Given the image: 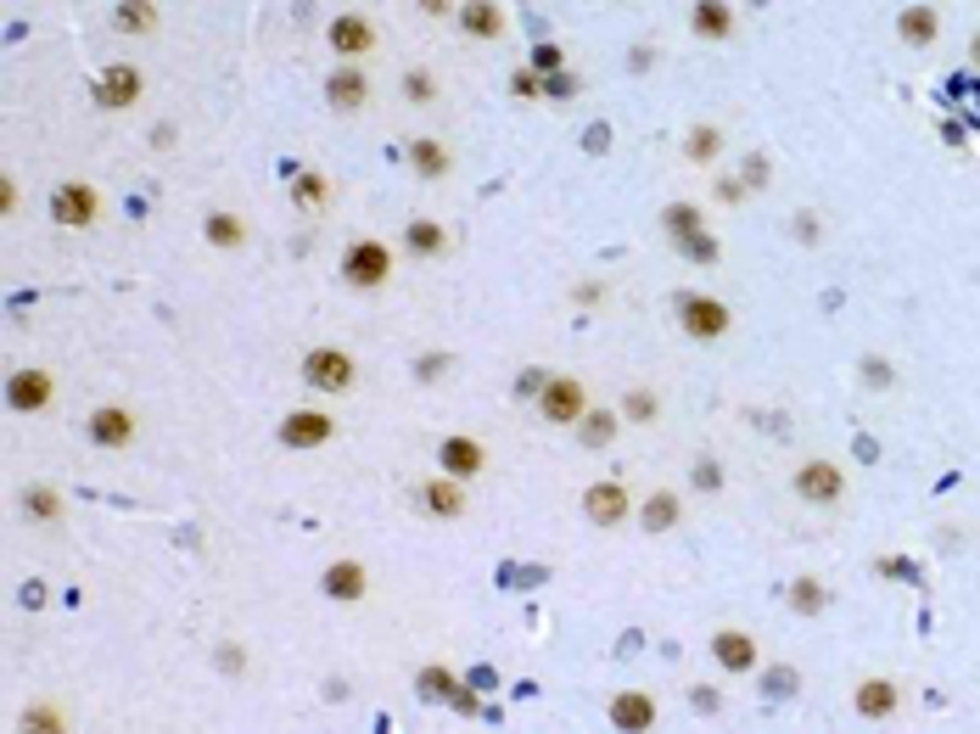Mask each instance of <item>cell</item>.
<instances>
[{
	"label": "cell",
	"instance_id": "25",
	"mask_svg": "<svg viewBox=\"0 0 980 734\" xmlns=\"http://www.w3.org/2000/svg\"><path fill=\"white\" fill-rule=\"evenodd\" d=\"M202 236H208V247H219V252H241L252 230H247V219H241V214H230V208H225V214H208Z\"/></svg>",
	"mask_w": 980,
	"mask_h": 734
},
{
	"label": "cell",
	"instance_id": "4",
	"mask_svg": "<svg viewBox=\"0 0 980 734\" xmlns=\"http://www.w3.org/2000/svg\"><path fill=\"white\" fill-rule=\"evenodd\" d=\"M51 219L62 230H91L102 219V192L91 186V179H62V186L51 192Z\"/></svg>",
	"mask_w": 980,
	"mask_h": 734
},
{
	"label": "cell",
	"instance_id": "11",
	"mask_svg": "<svg viewBox=\"0 0 980 734\" xmlns=\"http://www.w3.org/2000/svg\"><path fill=\"white\" fill-rule=\"evenodd\" d=\"M84 432H91V443H96V448H113V454H118V448H129V443H135L140 421H135V410H129V404H96V410H91V426H84Z\"/></svg>",
	"mask_w": 980,
	"mask_h": 734
},
{
	"label": "cell",
	"instance_id": "20",
	"mask_svg": "<svg viewBox=\"0 0 980 734\" xmlns=\"http://www.w3.org/2000/svg\"><path fill=\"white\" fill-rule=\"evenodd\" d=\"M897 34H903V45L925 51V45L941 40V12L930 7V0H914V7H903V18H897Z\"/></svg>",
	"mask_w": 980,
	"mask_h": 734
},
{
	"label": "cell",
	"instance_id": "18",
	"mask_svg": "<svg viewBox=\"0 0 980 734\" xmlns=\"http://www.w3.org/2000/svg\"><path fill=\"white\" fill-rule=\"evenodd\" d=\"M852 706H857V717H868V723H890V717L903 712V690L890 684V679H863L857 695H852Z\"/></svg>",
	"mask_w": 980,
	"mask_h": 734
},
{
	"label": "cell",
	"instance_id": "27",
	"mask_svg": "<svg viewBox=\"0 0 980 734\" xmlns=\"http://www.w3.org/2000/svg\"><path fill=\"white\" fill-rule=\"evenodd\" d=\"M661 225H667V236H673V247H684V241H695L700 230H711V225H706V214H700L695 203H667V214H661Z\"/></svg>",
	"mask_w": 980,
	"mask_h": 734
},
{
	"label": "cell",
	"instance_id": "17",
	"mask_svg": "<svg viewBox=\"0 0 980 734\" xmlns=\"http://www.w3.org/2000/svg\"><path fill=\"white\" fill-rule=\"evenodd\" d=\"M320 589H325L331 600L353 606V600L371 595V567H365V561H331V567L320 572Z\"/></svg>",
	"mask_w": 980,
	"mask_h": 734
},
{
	"label": "cell",
	"instance_id": "28",
	"mask_svg": "<svg viewBox=\"0 0 980 734\" xmlns=\"http://www.w3.org/2000/svg\"><path fill=\"white\" fill-rule=\"evenodd\" d=\"M718 152H723V130H718V124H695V130L684 135V157L700 163V168L718 163Z\"/></svg>",
	"mask_w": 980,
	"mask_h": 734
},
{
	"label": "cell",
	"instance_id": "5",
	"mask_svg": "<svg viewBox=\"0 0 980 734\" xmlns=\"http://www.w3.org/2000/svg\"><path fill=\"white\" fill-rule=\"evenodd\" d=\"M539 415L550 426H577L588 415V387L577 376H544L539 382Z\"/></svg>",
	"mask_w": 980,
	"mask_h": 734
},
{
	"label": "cell",
	"instance_id": "41",
	"mask_svg": "<svg viewBox=\"0 0 980 734\" xmlns=\"http://www.w3.org/2000/svg\"><path fill=\"white\" fill-rule=\"evenodd\" d=\"M420 18H455L460 12V0H415Z\"/></svg>",
	"mask_w": 980,
	"mask_h": 734
},
{
	"label": "cell",
	"instance_id": "42",
	"mask_svg": "<svg viewBox=\"0 0 980 734\" xmlns=\"http://www.w3.org/2000/svg\"><path fill=\"white\" fill-rule=\"evenodd\" d=\"M29 728H62V717H56V706H29V717H23Z\"/></svg>",
	"mask_w": 980,
	"mask_h": 734
},
{
	"label": "cell",
	"instance_id": "24",
	"mask_svg": "<svg viewBox=\"0 0 980 734\" xmlns=\"http://www.w3.org/2000/svg\"><path fill=\"white\" fill-rule=\"evenodd\" d=\"M611 723L639 734V728H650V723H656V701H650V695H639V690H622V695L611 701Z\"/></svg>",
	"mask_w": 980,
	"mask_h": 734
},
{
	"label": "cell",
	"instance_id": "37",
	"mask_svg": "<svg viewBox=\"0 0 980 734\" xmlns=\"http://www.w3.org/2000/svg\"><path fill=\"white\" fill-rule=\"evenodd\" d=\"M510 90H515V96H521V102H532V96H544V73H532V68H515V73H510Z\"/></svg>",
	"mask_w": 980,
	"mask_h": 734
},
{
	"label": "cell",
	"instance_id": "40",
	"mask_svg": "<svg viewBox=\"0 0 980 734\" xmlns=\"http://www.w3.org/2000/svg\"><path fill=\"white\" fill-rule=\"evenodd\" d=\"M544 96H555V102H566V96H577V79H572L566 68H561V73H550V79H544Z\"/></svg>",
	"mask_w": 980,
	"mask_h": 734
},
{
	"label": "cell",
	"instance_id": "19",
	"mask_svg": "<svg viewBox=\"0 0 980 734\" xmlns=\"http://www.w3.org/2000/svg\"><path fill=\"white\" fill-rule=\"evenodd\" d=\"M455 23H460V34H466V40H499L510 18H504L499 0H460Z\"/></svg>",
	"mask_w": 980,
	"mask_h": 734
},
{
	"label": "cell",
	"instance_id": "26",
	"mask_svg": "<svg viewBox=\"0 0 980 734\" xmlns=\"http://www.w3.org/2000/svg\"><path fill=\"white\" fill-rule=\"evenodd\" d=\"M678 521H684V499H678V494H667V488H661V494H650V499H645V516H639V527H645L650 538L673 533Z\"/></svg>",
	"mask_w": 980,
	"mask_h": 734
},
{
	"label": "cell",
	"instance_id": "39",
	"mask_svg": "<svg viewBox=\"0 0 980 734\" xmlns=\"http://www.w3.org/2000/svg\"><path fill=\"white\" fill-rule=\"evenodd\" d=\"M695 488L718 494V488H723V466H718V461H695Z\"/></svg>",
	"mask_w": 980,
	"mask_h": 734
},
{
	"label": "cell",
	"instance_id": "36",
	"mask_svg": "<svg viewBox=\"0 0 980 734\" xmlns=\"http://www.w3.org/2000/svg\"><path fill=\"white\" fill-rule=\"evenodd\" d=\"M404 96H409L415 107H426V102L437 96V84H431V73H426V68H415V73H404Z\"/></svg>",
	"mask_w": 980,
	"mask_h": 734
},
{
	"label": "cell",
	"instance_id": "23",
	"mask_svg": "<svg viewBox=\"0 0 980 734\" xmlns=\"http://www.w3.org/2000/svg\"><path fill=\"white\" fill-rule=\"evenodd\" d=\"M404 252L409 258H442L449 252V230H442L437 219H409L404 225Z\"/></svg>",
	"mask_w": 980,
	"mask_h": 734
},
{
	"label": "cell",
	"instance_id": "6",
	"mask_svg": "<svg viewBox=\"0 0 980 734\" xmlns=\"http://www.w3.org/2000/svg\"><path fill=\"white\" fill-rule=\"evenodd\" d=\"M275 437H281V448H325L331 437H336V415L331 410H320V404H303V410H286L281 415V426H275Z\"/></svg>",
	"mask_w": 980,
	"mask_h": 734
},
{
	"label": "cell",
	"instance_id": "16",
	"mask_svg": "<svg viewBox=\"0 0 980 734\" xmlns=\"http://www.w3.org/2000/svg\"><path fill=\"white\" fill-rule=\"evenodd\" d=\"M711 662H718L723 673H757V639L746 628L711 633Z\"/></svg>",
	"mask_w": 980,
	"mask_h": 734
},
{
	"label": "cell",
	"instance_id": "13",
	"mask_svg": "<svg viewBox=\"0 0 980 734\" xmlns=\"http://www.w3.org/2000/svg\"><path fill=\"white\" fill-rule=\"evenodd\" d=\"M437 466L449 472V477H460V483H471V477L488 472V448H482L477 437L455 432V437H442V443H437Z\"/></svg>",
	"mask_w": 980,
	"mask_h": 734
},
{
	"label": "cell",
	"instance_id": "21",
	"mask_svg": "<svg viewBox=\"0 0 980 734\" xmlns=\"http://www.w3.org/2000/svg\"><path fill=\"white\" fill-rule=\"evenodd\" d=\"M409 168L437 186V179H449V174H455V152L442 146L437 135H415V141H409Z\"/></svg>",
	"mask_w": 980,
	"mask_h": 734
},
{
	"label": "cell",
	"instance_id": "38",
	"mask_svg": "<svg viewBox=\"0 0 980 734\" xmlns=\"http://www.w3.org/2000/svg\"><path fill=\"white\" fill-rule=\"evenodd\" d=\"M561 68H566V51H561V45H539V51H532V73L550 79V73H561Z\"/></svg>",
	"mask_w": 980,
	"mask_h": 734
},
{
	"label": "cell",
	"instance_id": "15",
	"mask_svg": "<svg viewBox=\"0 0 980 734\" xmlns=\"http://www.w3.org/2000/svg\"><path fill=\"white\" fill-rule=\"evenodd\" d=\"M325 102H331L336 113H359V107L371 102V73L353 68V62H342V68L325 79Z\"/></svg>",
	"mask_w": 980,
	"mask_h": 734
},
{
	"label": "cell",
	"instance_id": "2",
	"mask_svg": "<svg viewBox=\"0 0 980 734\" xmlns=\"http://www.w3.org/2000/svg\"><path fill=\"white\" fill-rule=\"evenodd\" d=\"M303 382L314 387V393H353L359 387V364H353V353L347 348H309L303 353Z\"/></svg>",
	"mask_w": 980,
	"mask_h": 734
},
{
	"label": "cell",
	"instance_id": "34",
	"mask_svg": "<svg viewBox=\"0 0 980 734\" xmlns=\"http://www.w3.org/2000/svg\"><path fill=\"white\" fill-rule=\"evenodd\" d=\"M292 197H298V208H325V197H331V186H325V174H303Z\"/></svg>",
	"mask_w": 980,
	"mask_h": 734
},
{
	"label": "cell",
	"instance_id": "43",
	"mask_svg": "<svg viewBox=\"0 0 980 734\" xmlns=\"http://www.w3.org/2000/svg\"><path fill=\"white\" fill-rule=\"evenodd\" d=\"M12 208H18V179L7 174V179H0V214H12Z\"/></svg>",
	"mask_w": 980,
	"mask_h": 734
},
{
	"label": "cell",
	"instance_id": "33",
	"mask_svg": "<svg viewBox=\"0 0 980 734\" xmlns=\"http://www.w3.org/2000/svg\"><path fill=\"white\" fill-rule=\"evenodd\" d=\"M790 606H795V611H807V617H819V611L830 606V595H824L819 578H801V583L790 589Z\"/></svg>",
	"mask_w": 980,
	"mask_h": 734
},
{
	"label": "cell",
	"instance_id": "9",
	"mask_svg": "<svg viewBox=\"0 0 980 734\" xmlns=\"http://www.w3.org/2000/svg\"><path fill=\"white\" fill-rule=\"evenodd\" d=\"M140 96H146V73L129 68V62H113V68L96 79V107H102V113H124V107H135Z\"/></svg>",
	"mask_w": 980,
	"mask_h": 734
},
{
	"label": "cell",
	"instance_id": "3",
	"mask_svg": "<svg viewBox=\"0 0 980 734\" xmlns=\"http://www.w3.org/2000/svg\"><path fill=\"white\" fill-rule=\"evenodd\" d=\"M678 325H684V337H695V342H718V337H729L734 314H729L723 298H711V292H684V298H678Z\"/></svg>",
	"mask_w": 980,
	"mask_h": 734
},
{
	"label": "cell",
	"instance_id": "32",
	"mask_svg": "<svg viewBox=\"0 0 980 734\" xmlns=\"http://www.w3.org/2000/svg\"><path fill=\"white\" fill-rule=\"evenodd\" d=\"M23 510H29L34 521H62V494H56V488H29V494H23Z\"/></svg>",
	"mask_w": 980,
	"mask_h": 734
},
{
	"label": "cell",
	"instance_id": "7",
	"mask_svg": "<svg viewBox=\"0 0 980 734\" xmlns=\"http://www.w3.org/2000/svg\"><path fill=\"white\" fill-rule=\"evenodd\" d=\"M56 404V376L40 371V364H18V371L7 376V410L12 415H40Z\"/></svg>",
	"mask_w": 980,
	"mask_h": 734
},
{
	"label": "cell",
	"instance_id": "31",
	"mask_svg": "<svg viewBox=\"0 0 980 734\" xmlns=\"http://www.w3.org/2000/svg\"><path fill=\"white\" fill-rule=\"evenodd\" d=\"M661 415V404H656V393L650 387H634V393H622V421H634V426H650Z\"/></svg>",
	"mask_w": 980,
	"mask_h": 734
},
{
	"label": "cell",
	"instance_id": "10",
	"mask_svg": "<svg viewBox=\"0 0 980 734\" xmlns=\"http://www.w3.org/2000/svg\"><path fill=\"white\" fill-rule=\"evenodd\" d=\"M795 494L807 505H841L846 499V477L835 461H801L795 466Z\"/></svg>",
	"mask_w": 980,
	"mask_h": 734
},
{
	"label": "cell",
	"instance_id": "14",
	"mask_svg": "<svg viewBox=\"0 0 980 734\" xmlns=\"http://www.w3.org/2000/svg\"><path fill=\"white\" fill-rule=\"evenodd\" d=\"M689 34L700 45H729L734 40V7L729 0H695L689 7Z\"/></svg>",
	"mask_w": 980,
	"mask_h": 734
},
{
	"label": "cell",
	"instance_id": "8",
	"mask_svg": "<svg viewBox=\"0 0 980 734\" xmlns=\"http://www.w3.org/2000/svg\"><path fill=\"white\" fill-rule=\"evenodd\" d=\"M325 45L336 51V62H359L376 51V23L365 12H336L331 29H325Z\"/></svg>",
	"mask_w": 980,
	"mask_h": 734
},
{
	"label": "cell",
	"instance_id": "35",
	"mask_svg": "<svg viewBox=\"0 0 980 734\" xmlns=\"http://www.w3.org/2000/svg\"><path fill=\"white\" fill-rule=\"evenodd\" d=\"M678 252H684L689 263H718V258H723V247H718V236H711V230H700V236H695V241H684Z\"/></svg>",
	"mask_w": 980,
	"mask_h": 734
},
{
	"label": "cell",
	"instance_id": "44",
	"mask_svg": "<svg viewBox=\"0 0 980 734\" xmlns=\"http://www.w3.org/2000/svg\"><path fill=\"white\" fill-rule=\"evenodd\" d=\"M974 62H980V34H974Z\"/></svg>",
	"mask_w": 980,
	"mask_h": 734
},
{
	"label": "cell",
	"instance_id": "12",
	"mask_svg": "<svg viewBox=\"0 0 980 734\" xmlns=\"http://www.w3.org/2000/svg\"><path fill=\"white\" fill-rule=\"evenodd\" d=\"M583 510H588L594 527H622V521L634 516V499H628V488H622L616 477H605V483H588Z\"/></svg>",
	"mask_w": 980,
	"mask_h": 734
},
{
	"label": "cell",
	"instance_id": "29",
	"mask_svg": "<svg viewBox=\"0 0 980 734\" xmlns=\"http://www.w3.org/2000/svg\"><path fill=\"white\" fill-rule=\"evenodd\" d=\"M616 426H622V410H594V404H588V415L577 421V437H583L588 448H605Z\"/></svg>",
	"mask_w": 980,
	"mask_h": 734
},
{
	"label": "cell",
	"instance_id": "30",
	"mask_svg": "<svg viewBox=\"0 0 980 734\" xmlns=\"http://www.w3.org/2000/svg\"><path fill=\"white\" fill-rule=\"evenodd\" d=\"M113 23L124 34H152L157 29V7H152V0H124V7L113 12Z\"/></svg>",
	"mask_w": 980,
	"mask_h": 734
},
{
	"label": "cell",
	"instance_id": "1",
	"mask_svg": "<svg viewBox=\"0 0 980 734\" xmlns=\"http://www.w3.org/2000/svg\"><path fill=\"white\" fill-rule=\"evenodd\" d=\"M393 247L387 241H376V236H359V241H347V252H342V281L353 287V292H382L387 281H393Z\"/></svg>",
	"mask_w": 980,
	"mask_h": 734
},
{
	"label": "cell",
	"instance_id": "22",
	"mask_svg": "<svg viewBox=\"0 0 980 734\" xmlns=\"http://www.w3.org/2000/svg\"><path fill=\"white\" fill-rule=\"evenodd\" d=\"M420 505H426L431 516H442V521H455V516H466V483L442 472V477L420 483Z\"/></svg>",
	"mask_w": 980,
	"mask_h": 734
}]
</instances>
